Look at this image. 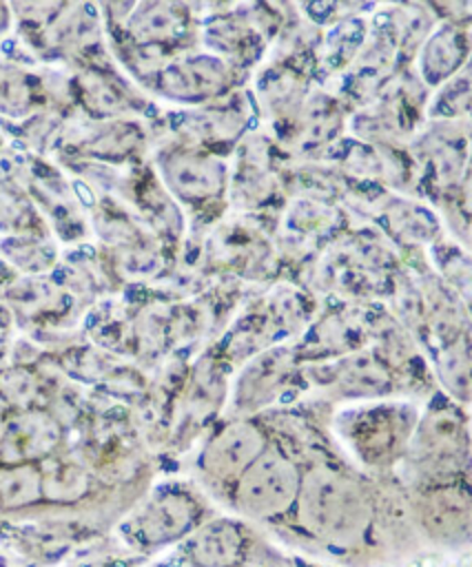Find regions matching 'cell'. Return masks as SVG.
<instances>
[{
    "mask_svg": "<svg viewBox=\"0 0 472 567\" xmlns=\"http://www.w3.org/2000/svg\"><path fill=\"white\" fill-rule=\"evenodd\" d=\"M230 78V64L215 53H186L157 71L155 86L168 100L197 104L224 93Z\"/></svg>",
    "mask_w": 472,
    "mask_h": 567,
    "instance_id": "obj_6",
    "label": "cell"
},
{
    "mask_svg": "<svg viewBox=\"0 0 472 567\" xmlns=\"http://www.w3.org/2000/svg\"><path fill=\"white\" fill-rule=\"evenodd\" d=\"M242 554L244 532L228 518L208 520L184 540V556L191 567H235Z\"/></svg>",
    "mask_w": 472,
    "mask_h": 567,
    "instance_id": "obj_10",
    "label": "cell"
},
{
    "mask_svg": "<svg viewBox=\"0 0 472 567\" xmlns=\"http://www.w3.org/2000/svg\"><path fill=\"white\" fill-rule=\"evenodd\" d=\"M188 27V13L182 4L173 2H148L140 4L129 18V31L142 47L162 49L184 38Z\"/></svg>",
    "mask_w": 472,
    "mask_h": 567,
    "instance_id": "obj_11",
    "label": "cell"
},
{
    "mask_svg": "<svg viewBox=\"0 0 472 567\" xmlns=\"http://www.w3.org/2000/svg\"><path fill=\"white\" fill-rule=\"evenodd\" d=\"M295 516L312 538L348 549L368 538L374 520V501L357 476L341 467L317 463L301 474Z\"/></svg>",
    "mask_w": 472,
    "mask_h": 567,
    "instance_id": "obj_1",
    "label": "cell"
},
{
    "mask_svg": "<svg viewBox=\"0 0 472 567\" xmlns=\"http://www.w3.org/2000/svg\"><path fill=\"white\" fill-rule=\"evenodd\" d=\"M293 372V354L284 348H275L268 352H261L257 359H253L246 370L239 374V381L235 385L233 396V410L237 414H248L255 410H261L270 401L279 396V392L286 388Z\"/></svg>",
    "mask_w": 472,
    "mask_h": 567,
    "instance_id": "obj_8",
    "label": "cell"
},
{
    "mask_svg": "<svg viewBox=\"0 0 472 567\" xmlns=\"http://www.w3.org/2000/svg\"><path fill=\"white\" fill-rule=\"evenodd\" d=\"M301 474L281 445L268 443L230 487V503L246 518L277 520L295 509Z\"/></svg>",
    "mask_w": 472,
    "mask_h": 567,
    "instance_id": "obj_3",
    "label": "cell"
},
{
    "mask_svg": "<svg viewBox=\"0 0 472 567\" xmlns=\"http://www.w3.org/2000/svg\"><path fill=\"white\" fill-rule=\"evenodd\" d=\"M417 421L414 405L397 399H374L348 405L337 414L335 425L366 467L388 470L403 458Z\"/></svg>",
    "mask_w": 472,
    "mask_h": 567,
    "instance_id": "obj_2",
    "label": "cell"
},
{
    "mask_svg": "<svg viewBox=\"0 0 472 567\" xmlns=\"http://www.w3.org/2000/svg\"><path fill=\"white\" fill-rule=\"evenodd\" d=\"M417 518L439 543L461 545L472 540V501L454 483L421 487Z\"/></svg>",
    "mask_w": 472,
    "mask_h": 567,
    "instance_id": "obj_7",
    "label": "cell"
},
{
    "mask_svg": "<svg viewBox=\"0 0 472 567\" xmlns=\"http://www.w3.org/2000/svg\"><path fill=\"white\" fill-rule=\"evenodd\" d=\"M459 51H461L459 38L450 29L432 33V38L419 51L417 66H419L421 78L430 84L441 82L448 73H452L456 69L459 58H461Z\"/></svg>",
    "mask_w": 472,
    "mask_h": 567,
    "instance_id": "obj_12",
    "label": "cell"
},
{
    "mask_svg": "<svg viewBox=\"0 0 472 567\" xmlns=\"http://www.w3.org/2000/svg\"><path fill=\"white\" fill-rule=\"evenodd\" d=\"M266 445L268 436L255 421L242 419L226 423L204 443L197 456V470L211 485L230 489Z\"/></svg>",
    "mask_w": 472,
    "mask_h": 567,
    "instance_id": "obj_5",
    "label": "cell"
},
{
    "mask_svg": "<svg viewBox=\"0 0 472 567\" xmlns=\"http://www.w3.org/2000/svg\"><path fill=\"white\" fill-rule=\"evenodd\" d=\"M199 501L182 485L160 487L126 520V534L133 545L144 549L164 547L188 538L199 527Z\"/></svg>",
    "mask_w": 472,
    "mask_h": 567,
    "instance_id": "obj_4",
    "label": "cell"
},
{
    "mask_svg": "<svg viewBox=\"0 0 472 567\" xmlns=\"http://www.w3.org/2000/svg\"><path fill=\"white\" fill-rule=\"evenodd\" d=\"M171 190L186 202H204L224 188V164L195 151H173L162 157Z\"/></svg>",
    "mask_w": 472,
    "mask_h": 567,
    "instance_id": "obj_9",
    "label": "cell"
},
{
    "mask_svg": "<svg viewBox=\"0 0 472 567\" xmlns=\"http://www.w3.org/2000/svg\"><path fill=\"white\" fill-rule=\"evenodd\" d=\"M2 501L9 505H24L38 496V476L33 472H13L9 474L2 485Z\"/></svg>",
    "mask_w": 472,
    "mask_h": 567,
    "instance_id": "obj_13",
    "label": "cell"
}]
</instances>
